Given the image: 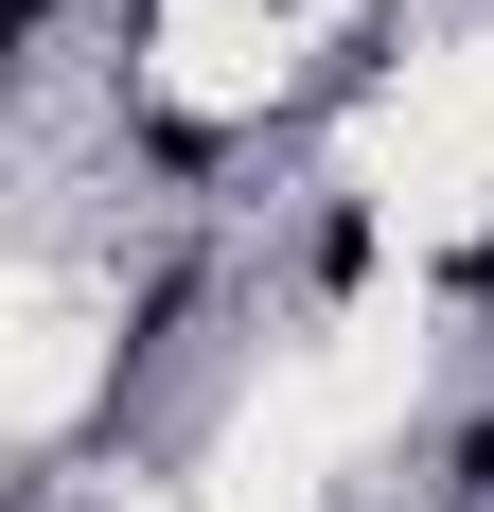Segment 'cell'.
Masks as SVG:
<instances>
[{
	"label": "cell",
	"mask_w": 494,
	"mask_h": 512,
	"mask_svg": "<svg viewBox=\"0 0 494 512\" xmlns=\"http://www.w3.org/2000/svg\"><path fill=\"white\" fill-rule=\"evenodd\" d=\"M36 18H53V0H0V53H18V36H36Z\"/></svg>",
	"instance_id": "6da1fadb"
}]
</instances>
